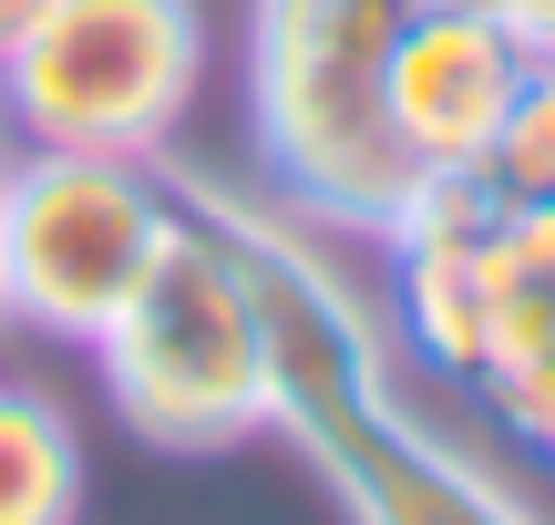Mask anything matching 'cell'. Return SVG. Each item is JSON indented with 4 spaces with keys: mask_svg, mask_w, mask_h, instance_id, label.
I'll return each instance as SVG.
<instances>
[{
    "mask_svg": "<svg viewBox=\"0 0 555 525\" xmlns=\"http://www.w3.org/2000/svg\"><path fill=\"white\" fill-rule=\"evenodd\" d=\"M422 0H258L247 11V124L278 206L330 238H380L422 185L391 135V41Z\"/></svg>",
    "mask_w": 555,
    "mask_h": 525,
    "instance_id": "6da1fadb",
    "label": "cell"
},
{
    "mask_svg": "<svg viewBox=\"0 0 555 525\" xmlns=\"http://www.w3.org/2000/svg\"><path fill=\"white\" fill-rule=\"evenodd\" d=\"M185 238L165 155L0 144V330L93 350Z\"/></svg>",
    "mask_w": 555,
    "mask_h": 525,
    "instance_id": "7a4b0ae2",
    "label": "cell"
},
{
    "mask_svg": "<svg viewBox=\"0 0 555 525\" xmlns=\"http://www.w3.org/2000/svg\"><path fill=\"white\" fill-rule=\"evenodd\" d=\"M206 82L196 0H52L0 62V144L165 155Z\"/></svg>",
    "mask_w": 555,
    "mask_h": 525,
    "instance_id": "3957f363",
    "label": "cell"
},
{
    "mask_svg": "<svg viewBox=\"0 0 555 525\" xmlns=\"http://www.w3.org/2000/svg\"><path fill=\"white\" fill-rule=\"evenodd\" d=\"M185 206V196H176ZM114 412L165 453H227L247 433H268V341L247 279L227 268V247L185 217V238L155 258V279L124 299V320L93 341Z\"/></svg>",
    "mask_w": 555,
    "mask_h": 525,
    "instance_id": "277c9868",
    "label": "cell"
},
{
    "mask_svg": "<svg viewBox=\"0 0 555 525\" xmlns=\"http://www.w3.org/2000/svg\"><path fill=\"white\" fill-rule=\"evenodd\" d=\"M380 247H391V330L442 382H474L494 309L515 299V238L483 176H422L401 217L380 227Z\"/></svg>",
    "mask_w": 555,
    "mask_h": 525,
    "instance_id": "5b68a950",
    "label": "cell"
},
{
    "mask_svg": "<svg viewBox=\"0 0 555 525\" xmlns=\"http://www.w3.org/2000/svg\"><path fill=\"white\" fill-rule=\"evenodd\" d=\"M525 73H535V52L515 31L453 11V0H422L391 41V135L412 144L422 176H474L515 114Z\"/></svg>",
    "mask_w": 555,
    "mask_h": 525,
    "instance_id": "8992f818",
    "label": "cell"
},
{
    "mask_svg": "<svg viewBox=\"0 0 555 525\" xmlns=\"http://www.w3.org/2000/svg\"><path fill=\"white\" fill-rule=\"evenodd\" d=\"M309 464L339 485L350 525H545L504 474H483L474 453L442 444L422 412H401V392L371 402L350 433H330Z\"/></svg>",
    "mask_w": 555,
    "mask_h": 525,
    "instance_id": "52a82bcc",
    "label": "cell"
},
{
    "mask_svg": "<svg viewBox=\"0 0 555 525\" xmlns=\"http://www.w3.org/2000/svg\"><path fill=\"white\" fill-rule=\"evenodd\" d=\"M82 515V433L52 392L0 382V525H73Z\"/></svg>",
    "mask_w": 555,
    "mask_h": 525,
    "instance_id": "ba28073f",
    "label": "cell"
},
{
    "mask_svg": "<svg viewBox=\"0 0 555 525\" xmlns=\"http://www.w3.org/2000/svg\"><path fill=\"white\" fill-rule=\"evenodd\" d=\"M474 392L494 402V423L515 433L525 453L555 464V289L515 268V299L494 309V341H483Z\"/></svg>",
    "mask_w": 555,
    "mask_h": 525,
    "instance_id": "9c48e42d",
    "label": "cell"
},
{
    "mask_svg": "<svg viewBox=\"0 0 555 525\" xmlns=\"http://www.w3.org/2000/svg\"><path fill=\"white\" fill-rule=\"evenodd\" d=\"M483 196L515 217V206H555V62H535L515 93V114H504V135L483 144Z\"/></svg>",
    "mask_w": 555,
    "mask_h": 525,
    "instance_id": "30bf717a",
    "label": "cell"
},
{
    "mask_svg": "<svg viewBox=\"0 0 555 525\" xmlns=\"http://www.w3.org/2000/svg\"><path fill=\"white\" fill-rule=\"evenodd\" d=\"M453 11H474V21H494V31H515L535 62H555V0H453Z\"/></svg>",
    "mask_w": 555,
    "mask_h": 525,
    "instance_id": "8fae6325",
    "label": "cell"
},
{
    "mask_svg": "<svg viewBox=\"0 0 555 525\" xmlns=\"http://www.w3.org/2000/svg\"><path fill=\"white\" fill-rule=\"evenodd\" d=\"M504 238H515V268H525V279L555 289V206H515V217H504Z\"/></svg>",
    "mask_w": 555,
    "mask_h": 525,
    "instance_id": "7c38bea8",
    "label": "cell"
},
{
    "mask_svg": "<svg viewBox=\"0 0 555 525\" xmlns=\"http://www.w3.org/2000/svg\"><path fill=\"white\" fill-rule=\"evenodd\" d=\"M41 11H52V0H0V62L31 41V21H41Z\"/></svg>",
    "mask_w": 555,
    "mask_h": 525,
    "instance_id": "4fadbf2b",
    "label": "cell"
}]
</instances>
